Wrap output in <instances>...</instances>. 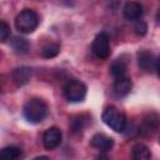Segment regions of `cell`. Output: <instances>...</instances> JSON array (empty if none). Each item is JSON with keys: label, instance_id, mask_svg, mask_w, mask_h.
<instances>
[{"label": "cell", "instance_id": "6da1fadb", "mask_svg": "<svg viewBox=\"0 0 160 160\" xmlns=\"http://www.w3.org/2000/svg\"><path fill=\"white\" fill-rule=\"evenodd\" d=\"M24 118L32 124H38L42 121L48 115V105L44 100L39 98L29 99L22 108Z\"/></svg>", "mask_w": 160, "mask_h": 160}, {"label": "cell", "instance_id": "7a4b0ae2", "mask_svg": "<svg viewBox=\"0 0 160 160\" xmlns=\"http://www.w3.org/2000/svg\"><path fill=\"white\" fill-rule=\"evenodd\" d=\"M39 25V16L31 9L21 10L15 18V26L20 32L30 34Z\"/></svg>", "mask_w": 160, "mask_h": 160}, {"label": "cell", "instance_id": "3957f363", "mask_svg": "<svg viewBox=\"0 0 160 160\" xmlns=\"http://www.w3.org/2000/svg\"><path fill=\"white\" fill-rule=\"evenodd\" d=\"M102 121L114 131L122 132L126 128V116L114 106H108L101 115Z\"/></svg>", "mask_w": 160, "mask_h": 160}, {"label": "cell", "instance_id": "277c9868", "mask_svg": "<svg viewBox=\"0 0 160 160\" xmlns=\"http://www.w3.org/2000/svg\"><path fill=\"white\" fill-rule=\"evenodd\" d=\"M64 96L70 102H80L86 96V85L80 80L71 79L64 86Z\"/></svg>", "mask_w": 160, "mask_h": 160}, {"label": "cell", "instance_id": "5b68a950", "mask_svg": "<svg viewBox=\"0 0 160 160\" xmlns=\"http://www.w3.org/2000/svg\"><path fill=\"white\" fill-rule=\"evenodd\" d=\"M92 52L99 59H108L110 55V39L106 32H99L92 41Z\"/></svg>", "mask_w": 160, "mask_h": 160}, {"label": "cell", "instance_id": "8992f818", "mask_svg": "<svg viewBox=\"0 0 160 160\" xmlns=\"http://www.w3.org/2000/svg\"><path fill=\"white\" fill-rule=\"evenodd\" d=\"M159 125H160V116L155 112L148 114L142 119V121L139 126V132L142 136H151L158 130Z\"/></svg>", "mask_w": 160, "mask_h": 160}, {"label": "cell", "instance_id": "52a82bcc", "mask_svg": "<svg viewBox=\"0 0 160 160\" xmlns=\"http://www.w3.org/2000/svg\"><path fill=\"white\" fill-rule=\"evenodd\" d=\"M61 139H62V134H61V130L59 128H56V126L49 128L44 132V136H42L44 148L48 150H52L60 145Z\"/></svg>", "mask_w": 160, "mask_h": 160}, {"label": "cell", "instance_id": "ba28073f", "mask_svg": "<svg viewBox=\"0 0 160 160\" xmlns=\"http://www.w3.org/2000/svg\"><path fill=\"white\" fill-rule=\"evenodd\" d=\"M124 16L129 21H138L142 16V6L136 1H128L124 6Z\"/></svg>", "mask_w": 160, "mask_h": 160}, {"label": "cell", "instance_id": "9c48e42d", "mask_svg": "<svg viewBox=\"0 0 160 160\" xmlns=\"http://www.w3.org/2000/svg\"><path fill=\"white\" fill-rule=\"evenodd\" d=\"M132 89V81L130 78L128 76H122V78H118L115 79L114 82V94L118 98H124L126 96Z\"/></svg>", "mask_w": 160, "mask_h": 160}, {"label": "cell", "instance_id": "30bf717a", "mask_svg": "<svg viewBox=\"0 0 160 160\" xmlns=\"http://www.w3.org/2000/svg\"><path fill=\"white\" fill-rule=\"evenodd\" d=\"M90 144H91V146L99 149L100 151H109L114 146V140H112V138H110L105 134H96L91 138Z\"/></svg>", "mask_w": 160, "mask_h": 160}, {"label": "cell", "instance_id": "8fae6325", "mask_svg": "<svg viewBox=\"0 0 160 160\" xmlns=\"http://www.w3.org/2000/svg\"><path fill=\"white\" fill-rule=\"evenodd\" d=\"M138 64L142 70L152 71V69H155L156 60H155L152 52H150L148 50H141L138 52Z\"/></svg>", "mask_w": 160, "mask_h": 160}, {"label": "cell", "instance_id": "7c38bea8", "mask_svg": "<svg viewBox=\"0 0 160 160\" xmlns=\"http://www.w3.org/2000/svg\"><path fill=\"white\" fill-rule=\"evenodd\" d=\"M31 78V69L28 66H20L16 68L12 72H11V79L12 82L18 86H22L25 85Z\"/></svg>", "mask_w": 160, "mask_h": 160}, {"label": "cell", "instance_id": "4fadbf2b", "mask_svg": "<svg viewBox=\"0 0 160 160\" xmlns=\"http://www.w3.org/2000/svg\"><path fill=\"white\" fill-rule=\"evenodd\" d=\"M131 155L135 160H148L151 158V152L149 148L144 144H135L131 149Z\"/></svg>", "mask_w": 160, "mask_h": 160}, {"label": "cell", "instance_id": "5bb4252c", "mask_svg": "<svg viewBox=\"0 0 160 160\" xmlns=\"http://www.w3.org/2000/svg\"><path fill=\"white\" fill-rule=\"evenodd\" d=\"M126 71H128V65L122 59H116L115 61H112L110 66V72L115 79L125 76Z\"/></svg>", "mask_w": 160, "mask_h": 160}, {"label": "cell", "instance_id": "9a60e30c", "mask_svg": "<svg viewBox=\"0 0 160 160\" xmlns=\"http://www.w3.org/2000/svg\"><path fill=\"white\" fill-rule=\"evenodd\" d=\"M88 120H89V118L86 115H79V116L74 118L71 121V125H70L71 134H74V135L81 134V131L84 130V128L88 124Z\"/></svg>", "mask_w": 160, "mask_h": 160}, {"label": "cell", "instance_id": "2e32d148", "mask_svg": "<svg viewBox=\"0 0 160 160\" xmlns=\"http://www.w3.org/2000/svg\"><path fill=\"white\" fill-rule=\"evenodd\" d=\"M11 46L15 50V52H18V54H26L29 50L28 40L24 38H20V36H16L11 40Z\"/></svg>", "mask_w": 160, "mask_h": 160}, {"label": "cell", "instance_id": "e0dca14e", "mask_svg": "<svg viewBox=\"0 0 160 160\" xmlns=\"http://www.w3.org/2000/svg\"><path fill=\"white\" fill-rule=\"evenodd\" d=\"M21 155V149L18 146H6L1 150V158L5 160H14Z\"/></svg>", "mask_w": 160, "mask_h": 160}, {"label": "cell", "instance_id": "ac0fdd59", "mask_svg": "<svg viewBox=\"0 0 160 160\" xmlns=\"http://www.w3.org/2000/svg\"><path fill=\"white\" fill-rule=\"evenodd\" d=\"M59 52H60V45L59 44H49V45L44 46L41 50V55L44 58H48V59L55 58Z\"/></svg>", "mask_w": 160, "mask_h": 160}, {"label": "cell", "instance_id": "d6986e66", "mask_svg": "<svg viewBox=\"0 0 160 160\" xmlns=\"http://www.w3.org/2000/svg\"><path fill=\"white\" fill-rule=\"evenodd\" d=\"M9 36H10V26L6 24V21L1 20V22H0V40L4 42L8 40Z\"/></svg>", "mask_w": 160, "mask_h": 160}, {"label": "cell", "instance_id": "ffe728a7", "mask_svg": "<svg viewBox=\"0 0 160 160\" xmlns=\"http://www.w3.org/2000/svg\"><path fill=\"white\" fill-rule=\"evenodd\" d=\"M134 30H135L136 35H139V36H144V35L146 34L148 25H146L142 20H138L136 24H135V26H134Z\"/></svg>", "mask_w": 160, "mask_h": 160}, {"label": "cell", "instance_id": "44dd1931", "mask_svg": "<svg viewBox=\"0 0 160 160\" xmlns=\"http://www.w3.org/2000/svg\"><path fill=\"white\" fill-rule=\"evenodd\" d=\"M155 70H156V72H158V75H159V78H160V56L156 59V64H155Z\"/></svg>", "mask_w": 160, "mask_h": 160}, {"label": "cell", "instance_id": "7402d4cb", "mask_svg": "<svg viewBox=\"0 0 160 160\" xmlns=\"http://www.w3.org/2000/svg\"><path fill=\"white\" fill-rule=\"evenodd\" d=\"M158 20H159V22H160V14L158 15Z\"/></svg>", "mask_w": 160, "mask_h": 160}]
</instances>
